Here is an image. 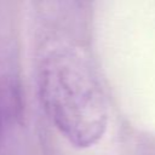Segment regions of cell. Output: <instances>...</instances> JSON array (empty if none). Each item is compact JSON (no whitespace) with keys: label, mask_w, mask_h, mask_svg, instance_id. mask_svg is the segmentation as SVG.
<instances>
[{"label":"cell","mask_w":155,"mask_h":155,"mask_svg":"<svg viewBox=\"0 0 155 155\" xmlns=\"http://www.w3.org/2000/svg\"><path fill=\"white\" fill-rule=\"evenodd\" d=\"M39 92L46 114L73 145L87 148L101 139L108 108L82 51L71 46L51 50L39 68Z\"/></svg>","instance_id":"cell-1"},{"label":"cell","mask_w":155,"mask_h":155,"mask_svg":"<svg viewBox=\"0 0 155 155\" xmlns=\"http://www.w3.org/2000/svg\"><path fill=\"white\" fill-rule=\"evenodd\" d=\"M2 114L0 111V140H1V136H2Z\"/></svg>","instance_id":"cell-2"}]
</instances>
